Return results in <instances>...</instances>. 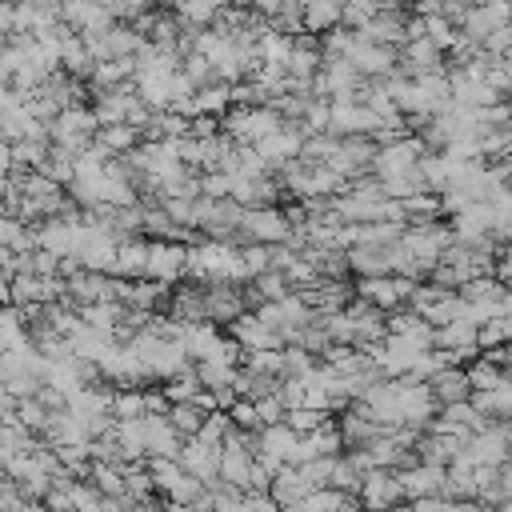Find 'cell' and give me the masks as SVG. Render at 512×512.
I'll use <instances>...</instances> for the list:
<instances>
[{"mask_svg":"<svg viewBox=\"0 0 512 512\" xmlns=\"http://www.w3.org/2000/svg\"><path fill=\"white\" fill-rule=\"evenodd\" d=\"M48 148H52V140H44V136H20V140H12L8 144L12 168H40V160L48 156Z\"/></svg>","mask_w":512,"mask_h":512,"instance_id":"8992f818","label":"cell"},{"mask_svg":"<svg viewBox=\"0 0 512 512\" xmlns=\"http://www.w3.org/2000/svg\"><path fill=\"white\" fill-rule=\"evenodd\" d=\"M424 36L440 48V52H448V48H456V40H460V28L452 24V20H444L440 12H428L424 16Z\"/></svg>","mask_w":512,"mask_h":512,"instance_id":"9c48e42d","label":"cell"},{"mask_svg":"<svg viewBox=\"0 0 512 512\" xmlns=\"http://www.w3.org/2000/svg\"><path fill=\"white\" fill-rule=\"evenodd\" d=\"M252 404H256V416H260V424H276V420H284V404H280V396H276V392H268V396H256Z\"/></svg>","mask_w":512,"mask_h":512,"instance_id":"5bb4252c","label":"cell"},{"mask_svg":"<svg viewBox=\"0 0 512 512\" xmlns=\"http://www.w3.org/2000/svg\"><path fill=\"white\" fill-rule=\"evenodd\" d=\"M188 272V244L184 240H152L148 244V264H144V276L152 280H180Z\"/></svg>","mask_w":512,"mask_h":512,"instance_id":"6da1fadb","label":"cell"},{"mask_svg":"<svg viewBox=\"0 0 512 512\" xmlns=\"http://www.w3.org/2000/svg\"><path fill=\"white\" fill-rule=\"evenodd\" d=\"M428 392H432L436 404H456V400H468L472 384H468V376H464L460 364H444V368H436L428 376Z\"/></svg>","mask_w":512,"mask_h":512,"instance_id":"3957f363","label":"cell"},{"mask_svg":"<svg viewBox=\"0 0 512 512\" xmlns=\"http://www.w3.org/2000/svg\"><path fill=\"white\" fill-rule=\"evenodd\" d=\"M92 140H96L100 148H108L112 156H120V152H128V148L140 144V132H136L128 120H116V124H96Z\"/></svg>","mask_w":512,"mask_h":512,"instance_id":"5b68a950","label":"cell"},{"mask_svg":"<svg viewBox=\"0 0 512 512\" xmlns=\"http://www.w3.org/2000/svg\"><path fill=\"white\" fill-rule=\"evenodd\" d=\"M248 8L260 12V16H272V12L280 8V0H248Z\"/></svg>","mask_w":512,"mask_h":512,"instance_id":"9a60e30c","label":"cell"},{"mask_svg":"<svg viewBox=\"0 0 512 512\" xmlns=\"http://www.w3.org/2000/svg\"><path fill=\"white\" fill-rule=\"evenodd\" d=\"M508 332H512V320H508V312H504V316H488V320H480V324H476V348H492V344H504V340H508Z\"/></svg>","mask_w":512,"mask_h":512,"instance_id":"8fae6325","label":"cell"},{"mask_svg":"<svg viewBox=\"0 0 512 512\" xmlns=\"http://www.w3.org/2000/svg\"><path fill=\"white\" fill-rule=\"evenodd\" d=\"M164 416H168V424H172L180 436H196V428L204 424L208 412H204L200 404H192V400H180V404H168Z\"/></svg>","mask_w":512,"mask_h":512,"instance_id":"52a82bcc","label":"cell"},{"mask_svg":"<svg viewBox=\"0 0 512 512\" xmlns=\"http://www.w3.org/2000/svg\"><path fill=\"white\" fill-rule=\"evenodd\" d=\"M224 412H228V420H232L236 428H244V432H256V428H260L256 404H252V400H244V396H236V400H232V404H228Z\"/></svg>","mask_w":512,"mask_h":512,"instance_id":"4fadbf2b","label":"cell"},{"mask_svg":"<svg viewBox=\"0 0 512 512\" xmlns=\"http://www.w3.org/2000/svg\"><path fill=\"white\" fill-rule=\"evenodd\" d=\"M248 284H252V292H256L260 300H280V296H288V292H292V288H288V280H284V272H276V268H264V272L248 276Z\"/></svg>","mask_w":512,"mask_h":512,"instance_id":"30bf717a","label":"cell"},{"mask_svg":"<svg viewBox=\"0 0 512 512\" xmlns=\"http://www.w3.org/2000/svg\"><path fill=\"white\" fill-rule=\"evenodd\" d=\"M36 172H44L48 180H56V184H68L72 180V172H76V156L72 152H64V148H48V156L40 160V168Z\"/></svg>","mask_w":512,"mask_h":512,"instance_id":"ba28073f","label":"cell"},{"mask_svg":"<svg viewBox=\"0 0 512 512\" xmlns=\"http://www.w3.org/2000/svg\"><path fill=\"white\" fill-rule=\"evenodd\" d=\"M328 412L324 408H308V404H296V408H284V424L296 432V436H304V432H312L320 420H324Z\"/></svg>","mask_w":512,"mask_h":512,"instance_id":"7c38bea8","label":"cell"},{"mask_svg":"<svg viewBox=\"0 0 512 512\" xmlns=\"http://www.w3.org/2000/svg\"><path fill=\"white\" fill-rule=\"evenodd\" d=\"M356 500L364 508H384V504H400V484L392 476V468H364V480H360V492Z\"/></svg>","mask_w":512,"mask_h":512,"instance_id":"7a4b0ae2","label":"cell"},{"mask_svg":"<svg viewBox=\"0 0 512 512\" xmlns=\"http://www.w3.org/2000/svg\"><path fill=\"white\" fill-rule=\"evenodd\" d=\"M304 492H308V488H304V480H300L296 464H280V468L272 472V480H268V496H272V504H276V508H292Z\"/></svg>","mask_w":512,"mask_h":512,"instance_id":"277c9868","label":"cell"}]
</instances>
